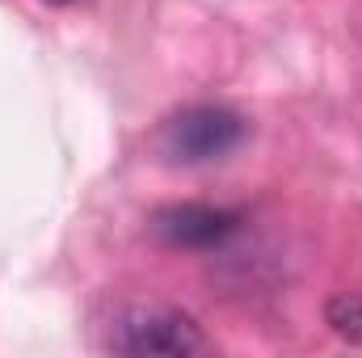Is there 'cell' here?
Returning <instances> with one entry per match:
<instances>
[{
    "label": "cell",
    "mask_w": 362,
    "mask_h": 358,
    "mask_svg": "<svg viewBox=\"0 0 362 358\" xmlns=\"http://www.w3.org/2000/svg\"><path fill=\"white\" fill-rule=\"evenodd\" d=\"M249 135V122L228 105H185L156 131V152L169 165H211L232 156Z\"/></svg>",
    "instance_id": "7a4b0ae2"
},
{
    "label": "cell",
    "mask_w": 362,
    "mask_h": 358,
    "mask_svg": "<svg viewBox=\"0 0 362 358\" xmlns=\"http://www.w3.org/2000/svg\"><path fill=\"white\" fill-rule=\"evenodd\" d=\"M325 321L329 329L350 342V346H362V291H346V295H333L329 308H325Z\"/></svg>",
    "instance_id": "277c9868"
},
{
    "label": "cell",
    "mask_w": 362,
    "mask_h": 358,
    "mask_svg": "<svg viewBox=\"0 0 362 358\" xmlns=\"http://www.w3.org/2000/svg\"><path fill=\"white\" fill-rule=\"evenodd\" d=\"M105 350L131 358H185L211 350L206 333L177 308L165 304H127L105 325Z\"/></svg>",
    "instance_id": "6da1fadb"
},
{
    "label": "cell",
    "mask_w": 362,
    "mask_h": 358,
    "mask_svg": "<svg viewBox=\"0 0 362 358\" xmlns=\"http://www.w3.org/2000/svg\"><path fill=\"white\" fill-rule=\"evenodd\" d=\"M59 4H64V0H59Z\"/></svg>",
    "instance_id": "5b68a950"
},
{
    "label": "cell",
    "mask_w": 362,
    "mask_h": 358,
    "mask_svg": "<svg viewBox=\"0 0 362 358\" xmlns=\"http://www.w3.org/2000/svg\"><path fill=\"white\" fill-rule=\"evenodd\" d=\"M236 228H240V215L211 202H173L152 215V232L169 249H215Z\"/></svg>",
    "instance_id": "3957f363"
}]
</instances>
